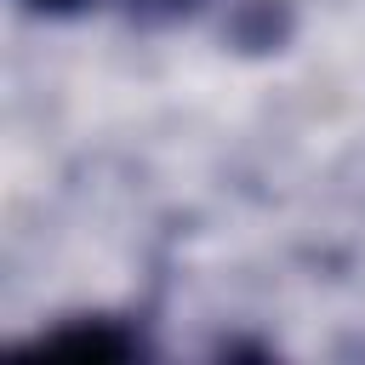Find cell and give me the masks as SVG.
<instances>
[{
	"label": "cell",
	"mask_w": 365,
	"mask_h": 365,
	"mask_svg": "<svg viewBox=\"0 0 365 365\" xmlns=\"http://www.w3.org/2000/svg\"><path fill=\"white\" fill-rule=\"evenodd\" d=\"M17 354H63V359H148L154 342L131 314H68L17 342Z\"/></svg>",
	"instance_id": "obj_1"
},
{
	"label": "cell",
	"mask_w": 365,
	"mask_h": 365,
	"mask_svg": "<svg viewBox=\"0 0 365 365\" xmlns=\"http://www.w3.org/2000/svg\"><path fill=\"white\" fill-rule=\"evenodd\" d=\"M29 17H46V23H74V17H97V11H114L137 29H177L188 17H200L211 0H17Z\"/></svg>",
	"instance_id": "obj_2"
}]
</instances>
